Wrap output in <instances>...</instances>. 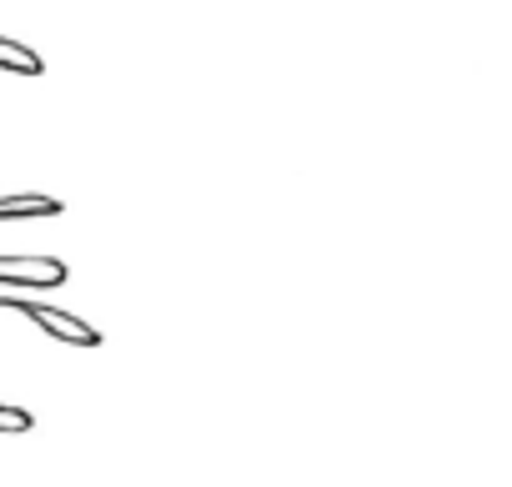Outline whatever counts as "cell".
Segmentation results:
<instances>
[{"mask_svg": "<svg viewBox=\"0 0 512 487\" xmlns=\"http://www.w3.org/2000/svg\"><path fill=\"white\" fill-rule=\"evenodd\" d=\"M66 282L71 267L61 257H0V292H51Z\"/></svg>", "mask_w": 512, "mask_h": 487, "instance_id": "2", "label": "cell"}, {"mask_svg": "<svg viewBox=\"0 0 512 487\" xmlns=\"http://www.w3.org/2000/svg\"><path fill=\"white\" fill-rule=\"evenodd\" d=\"M61 211H66V201H56V196H41V191L0 196V226H6V221H51V216H61Z\"/></svg>", "mask_w": 512, "mask_h": 487, "instance_id": "3", "label": "cell"}, {"mask_svg": "<svg viewBox=\"0 0 512 487\" xmlns=\"http://www.w3.org/2000/svg\"><path fill=\"white\" fill-rule=\"evenodd\" d=\"M0 312H11V317H26L31 327H41L46 337L66 342V347H101V332L91 322H81L76 312H61L51 302H36V297H21V292H0Z\"/></svg>", "mask_w": 512, "mask_h": 487, "instance_id": "1", "label": "cell"}, {"mask_svg": "<svg viewBox=\"0 0 512 487\" xmlns=\"http://www.w3.org/2000/svg\"><path fill=\"white\" fill-rule=\"evenodd\" d=\"M31 427H36V417H31L26 407L0 402V437H16V432H31Z\"/></svg>", "mask_w": 512, "mask_h": 487, "instance_id": "5", "label": "cell"}, {"mask_svg": "<svg viewBox=\"0 0 512 487\" xmlns=\"http://www.w3.org/2000/svg\"><path fill=\"white\" fill-rule=\"evenodd\" d=\"M0 71H6V76H26V81H36V76H46V61H41L26 41L0 36Z\"/></svg>", "mask_w": 512, "mask_h": 487, "instance_id": "4", "label": "cell"}]
</instances>
